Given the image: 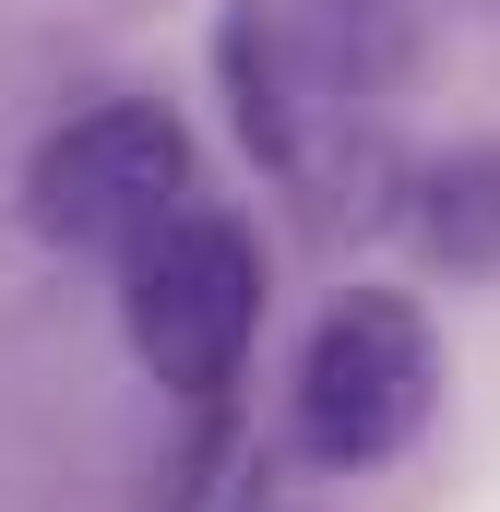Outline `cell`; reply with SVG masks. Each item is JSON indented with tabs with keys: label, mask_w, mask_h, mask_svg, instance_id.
I'll use <instances>...</instances> for the list:
<instances>
[{
	"label": "cell",
	"mask_w": 500,
	"mask_h": 512,
	"mask_svg": "<svg viewBox=\"0 0 500 512\" xmlns=\"http://www.w3.org/2000/svg\"><path fill=\"white\" fill-rule=\"evenodd\" d=\"M429 405H441V334H429V310L405 286H346L310 322L298 370H286V441L322 477H370V465H393L429 429Z\"/></svg>",
	"instance_id": "3957f363"
},
{
	"label": "cell",
	"mask_w": 500,
	"mask_h": 512,
	"mask_svg": "<svg viewBox=\"0 0 500 512\" xmlns=\"http://www.w3.org/2000/svg\"><path fill=\"white\" fill-rule=\"evenodd\" d=\"M262 298H274V251L250 239V215L203 191L120 251V334L143 382L179 405H227V382L250 370V334H262Z\"/></svg>",
	"instance_id": "7a4b0ae2"
},
{
	"label": "cell",
	"mask_w": 500,
	"mask_h": 512,
	"mask_svg": "<svg viewBox=\"0 0 500 512\" xmlns=\"http://www.w3.org/2000/svg\"><path fill=\"white\" fill-rule=\"evenodd\" d=\"M393 72H405L393 0H227V24H215L227 120L274 179H310V143L346 108H381Z\"/></svg>",
	"instance_id": "6da1fadb"
},
{
	"label": "cell",
	"mask_w": 500,
	"mask_h": 512,
	"mask_svg": "<svg viewBox=\"0 0 500 512\" xmlns=\"http://www.w3.org/2000/svg\"><path fill=\"white\" fill-rule=\"evenodd\" d=\"M191 203V131L167 96H96L24 155V227L48 251H108L120 262L155 215Z\"/></svg>",
	"instance_id": "277c9868"
},
{
	"label": "cell",
	"mask_w": 500,
	"mask_h": 512,
	"mask_svg": "<svg viewBox=\"0 0 500 512\" xmlns=\"http://www.w3.org/2000/svg\"><path fill=\"white\" fill-rule=\"evenodd\" d=\"M405 239L441 274H500V143H453L405 191Z\"/></svg>",
	"instance_id": "5b68a950"
}]
</instances>
